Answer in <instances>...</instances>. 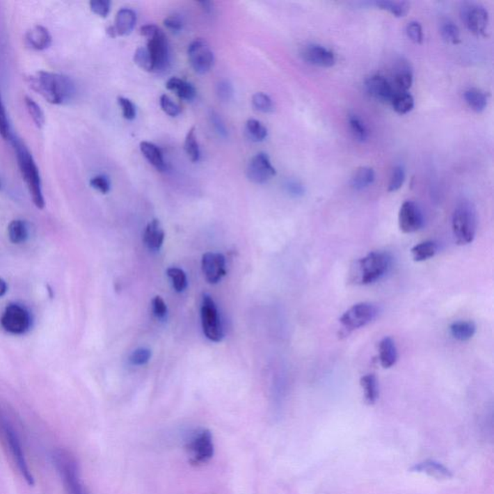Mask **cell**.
<instances>
[{"mask_svg":"<svg viewBox=\"0 0 494 494\" xmlns=\"http://www.w3.org/2000/svg\"><path fill=\"white\" fill-rule=\"evenodd\" d=\"M27 83L47 102L65 104L74 98V82L70 77L51 72L39 71L27 77Z\"/></svg>","mask_w":494,"mask_h":494,"instance_id":"6da1fadb","label":"cell"},{"mask_svg":"<svg viewBox=\"0 0 494 494\" xmlns=\"http://www.w3.org/2000/svg\"><path fill=\"white\" fill-rule=\"evenodd\" d=\"M15 152L21 171L22 179L26 182L32 201L37 208L42 209L45 207L43 189H42L41 176L38 166H36L33 157L26 146L19 139H12Z\"/></svg>","mask_w":494,"mask_h":494,"instance_id":"7a4b0ae2","label":"cell"},{"mask_svg":"<svg viewBox=\"0 0 494 494\" xmlns=\"http://www.w3.org/2000/svg\"><path fill=\"white\" fill-rule=\"evenodd\" d=\"M52 461L67 494H88L81 475L79 463L73 454L66 449H56Z\"/></svg>","mask_w":494,"mask_h":494,"instance_id":"3957f363","label":"cell"},{"mask_svg":"<svg viewBox=\"0 0 494 494\" xmlns=\"http://www.w3.org/2000/svg\"><path fill=\"white\" fill-rule=\"evenodd\" d=\"M0 438L3 441L6 448H8L10 455L13 459L19 472L29 486H33L34 477L30 470L29 461L26 460L22 439L13 424L1 413H0Z\"/></svg>","mask_w":494,"mask_h":494,"instance_id":"277c9868","label":"cell"},{"mask_svg":"<svg viewBox=\"0 0 494 494\" xmlns=\"http://www.w3.org/2000/svg\"><path fill=\"white\" fill-rule=\"evenodd\" d=\"M452 228L456 244L466 246L472 243L477 232V214L470 202H461L452 218Z\"/></svg>","mask_w":494,"mask_h":494,"instance_id":"5b68a950","label":"cell"},{"mask_svg":"<svg viewBox=\"0 0 494 494\" xmlns=\"http://www.w3.org/2000/svg\"><path fill=\"white\" fill-rule=\"evenodd\" d=\"M189 461L193 465H203L212 460L214 454V444L211 431L201 429L192 433L186 444Z\"/></svg>","mask_w":494,"mask_h":494,"instance_id":"8992f818","label":"cell"},{"mask_svg":"<svg viewBox=\"0 0 494 494\" xmlns=\"http://www.w3.org/2000/svg\"><path fill=\"white\" fill-rule=\"evenodd\" d=\"M390 259L383 252L374 251L358 261L359 282L363 285L379 280L388 273Z\"/></svg>","mask_w":494,"mask_h":494,"instance_id":"52a82bcc","label":"cell"},{"mask_svg":"<svg viewBox=\"0 0 494 494\" xmlns=\"http://www.w3.org/2000/svg\"><path fill=\"white\" fill-rule=\"evenodd\" d=\"M201 319L205 336L209 340L221 342L223 339L224 331L219 320L218 308L209 294H205L202 301Z\"/></svg>","mask_w":494,"mask_h":494,"instance_id":"ba28073f","label":"cell"},{"mask_svg":"<svg viewBox=\"0 0 494 494\" xmlns=\"http://www.w3.org/2000/svg\"><path fill=\"white\" fill-rule=\"evenodd\" d=\"M379 314L378 307L370 303H361L351 306L341 316L340 323L349 330L364 328L375 320Z\"/></svg>","mask_w":494,"mask_h":494,"instance_id":"9c48e42d","label":"cell"},{"mask_svg":"<svg viewBox=\"0 0 494 494\" xmlns=\"http://www.w3.org/2000/svg\"><path fill=\"white\" fill-rule=\"evenodd\" d=\"M0 323L7 333L24 334L31 326V317L24 307L19 304H10L5 309Z\"/></svg>","mask_w":494,"mask_h":494,"instance_id":"30bf717a","label":"cell"},{"mask_svg":"<svg viewBox=\"0 0 494 494\" xmlns=\"http://www.w3.org/2000/svg\"><path fill=\"white\" fill-rule=\"evenodd\" d=\"M189 63L198 74L208 73L213 67L214 52L208 42L204 39H197L189 45L188 49Z\"/></svg>","mask_w":494,"mask_h":494,"instance_id":"8fae6325","label":"cell"},{"mask_svg":"<svg viewBox=\"0 0 494 494\" xmlns=\"http://www.w3.org/2000/svg\"><path fill=\"white\" fill-rule=\"evenodd\" d=\"M246 175L247 178L252 183L264 184L276 176V170L271 164L268 154L259 153L254 156L249 162Z\"/></svg>","mask_w":494,"mask_h":494,"instance_id":"7c38bea8","label":"cell"},{"mask_svg":"<svg viewBox=\"0 0 494 494\" xmlns=\"http://www.w3.org/2000/svg\"><path fill=\"white\" fill-rule=\"evenodd\" d=\"M424 218L415 202L406 201L399 211V227L405 234L415 233L423 226Z\"/></svg>","mask_w":494,"mask_h":494,"instance_id":"4fadbf2b","label":"cell"},{"mask_svg":"<svg viewBox=\"0 0 494 494\" xmlns=\"http://www.w3.org/2000/svg\"><path fill=\"white\" fill-rule=\"evenodd\" d=\"M147 49L153 62L154 71L166 69L169 62V47L166 34L162 30L148 39Z\"/></svg>","mask_w":494,"mask_h":494,"instance_id":"5bb4252c","label":"cell"},{"mask_svg":"<svg viewBox=\"0 0 494 494\" xmlns=\"http://www.w3.org/2000/svg\"><path fill=\"white\" fill-rule=\"evenodd\" d=\"M202 269L207 280L211 284L218 283L226 274L225 257L221 253L208 252L202 258Z\"/></svg>","mask_w":494,"mask_h":494,"instance_id":"9a60e30c","label":"cell"},{"mask_svg":"<svg viewBox=\"0 0 494 494\" xmlns=\"http://www.w3.org/2000/svg\"><path fill=\"white\" fill-rule=\"evenodd\" d=\"M463 19L469 31L476 35H481L485 33L488 29L490 16L484 7L471 5L463 8Z\"/></svg>","mask_w":494,"mask_h":494,"instance_id":"2e32d148","label":"cell"},{"mask_svg":"<svg viewBox=\"0 0 494 494\" xmlns=\"http://www.w3.org/2000/svg\"><path fill=\"white\" fill-rule=\"evenodd\" d=\"M365 88L367 93L370 95L372 98L379 102H384V104L391 102L396 93L392 83L386 77L379 76V74L372 76L367 79Z\"/></svg>","mask_w":494,"mask_h":494,"instance_id":"e0dca14e","label":"cell"},{"mask_svg":"<svg viewBox=\"0 0 494 494\" xmlns=\"http://www.w3.org/2000/svg\"><path fill=\"white\" fill-rule=\"evenodd\" d=\"M301 56L307 63L321 68H330L336 63L335 54L320 45H309L304 47Z\"/></svg>","mask_w":494,"mask_h":494,"instance_id":"ac0fdd59","label":"cell"},{"mask_svg":"<svg viewBox=\"0 0 494 494\" xmlns=\"http://www.w3.org/2000/svg\"><path fill=\"white\" fill-rule=\"evenodd\" d=\"M411 472L427 474L431 477L438 479V480H447L453 477V473L443 463L436 461H425L416 463L411 468Z\"/></svg>","mask_w":494,"mask_h":494,"instance_id":"d6986e66","label":"cell"},{"mask_svg":"<svg viewBox=\"0 0 494 494\" xmlns=\"http://www.w3.org/2000/svg\"><path fill=\"white\" fill-rule=\"evenodd\" d=\"M166 233L158 219H154L147 225L143 234L144 244L148 247L149 250L159 251L164 244Z\"/></svg>","mask_w":494,"mask_h":494,"instance_id":"ffe728a7","label":"cell"},{"mask_svg":"<svg viewBox=\"0 0 494 494\" xmlns=\"http://www.w3.org/2000/svg\"><path fill=\"white\" fill-rule=\"evenodd\" d=\"M136 24V14L132 9L119 10L115 17V24L112 26L115 36H126L132 33Z\"/></svg>","mask_w":494,"mask_h":494,"instance_id":"44dd1931","label":"cell"},{"mask_svg":"<svg viewBox=\"0 0 494 494\" xmlns=\"http://www.w3.org/2000/svg\"><path fill=\"white\" fill-rule=\"evenodd\" d=\"M26 41L32 49L44 51L51 45V35L46 27L35 26L27 32Z\"/></svg>","mask_w":494,"mask_h":494,"instance_id":"7402d4cb","label":"cell"},{"mask_svg":"<svg viewBox=\"0 0 494 494\" xmlns=\"http://www.w3.org/2000/svg\"><path fill=\"white\" fill-rule=\"evenodd\" d=\"M379 362L384 369H389L395 365L398 360V351L395 342L390 337H384L379 343Z\"/></svg>","mask_w":494,"mask_h":494,"instance_id":"603a6c76","label":"cell"},{"mask_svg":"<svg viewBox=\"0 0 494 494\" xmlns=\"http://www.w3.org/2000/svg\"><path fill=\"white\" fill-rule=\"evenodd\" d=\"M141 151L145 157L147 161L150 162L159 171H164L166 169V161L162 156L161 150L158 146L154 145L151 142L143 141L141 143Z\"/></svg>","mask_w":494,"mask_h":494,"instance_id":"cb8c5ba5","label":"cell"},{"mask_svg":"<svg viewBox=\"0 0 494 494\" xmlns=\"http://www.w3.org/2000/svg\"><path fill=\"white\" fill-rule=\"evenodd\" d=\"M166 88L174 92L179 98L184 99V101H192L196 96V90L189 82L178 79V77H172L166 82Z\"/></svg>","mask_w":494,"mask_h":494,"instance_id":"d4e9b609","label":"cell"},{"mask_svg":"<svg viewBox=\"0 0 494 494\" xmlns=\"http://www.w3.org/2000/svg\"><path fill=\"white\" fill-rule=\"evenodd\" d=\"M391 83L395 92H408L413 83V74L408 65L401 64L397 68Z\"/></svg>","mask_w":494,"mask_h":494,"instance_id":"484cf974","label":"cell"},{"mask_svg":"<svg viewBox=\"0 0 494 494\" xmlns=\"http://www.w3.org/2000/svg\"><path fill=\"white\" fill-rule=\"evenodd\" d=\"M376 174L373 168L368 166L359 167L351 177V186L356 191L367 189L375 182Z\"/></svg>","mask_w":494,"mask_h":494,"instance_id":"4316f807","label":"cell"},{"mask_svg":"<svg viewBox=\"0 0 494 494\" xmlns=\"http://www.w3.org/2000/svg\"><path fill=\"white\" fill-rule=\"evenodd\" d=\"M361 388L363 389L364 399L368 405H375L379 396L378 379L373 374H368L360 379Z\"/></svg>","mask_w":494,"mask_h":494,"instance_id":"83f0119b","label":"cell"},{"mask_svg":"<svg viewBox=\"0 0 494 494\" xmlns=\"http://www.w3.org/2000/svg\"><path fill=\"white\" fill-rule=\"evenodd\" d=\"M450 333L456 340H470L476 333V324L470 321H459L451 324Z\"/></svg>","mask_w":494,"mask_h":494,"instance_id":"f1b7e54d","label":"cell"},{"mask_svg":"<svg viewBox=\"0 0 494 494\" xmlns=\"http://www.w3.org/2000/svg\"><path fill=\"white\" fill-rule=\"evenodd\" d=\"M465 99L466 104H468L472 111L475 112H483L488 106V97L485 92L477 88H470L466 90L465 93Z\"/></svg>","mask_w":494,"mask_h":494,"instance_id":"f546056e","label":"cell"},{"mask_svg":"<svg viewBox=\"0 0 494 494\" xmlns=\"http://www.w3.org/2000/svg\"><path fill=\"white\" fill-rule=\"evenodd\" d=\"M438 251V244L433 241H424V243L416 244L411 248V254H413V260L415 262L429 260V259L435 257Z\"/></svg>","mask_w":494,"mask_h":494,"instance_id":"4dcf8cb0","label":"cell"},{"mask_svg":"<svg viewBox=\"0 0 494 494\" xmlns=\"http://www.w3.org/2000/svg\"><path fill=\"white\" fill-rule=\"evenodd\" d=\"M393 109L400 115H405L413 111L414 107V98L408 92H396L392 101Z\"/></svg>","mask_w":494,"mask_h":494,"instance_id":"1f68e13d","label":"cell"},{"mask_svg":"<svg viewBox=\"0 0 494 494\" xmlns=\"http://www.w3.org/2000/svg\"><path fill=\"white\" fill-rule=\"evenodd\" d=\"M8 237L13 244H19L29 239V228L24 221H13L8 226Z\"/></svg>","mask_w":494,"mask_h":494,"instance_id":"d6a6232c","label":"cell"},{"mask_svg":"<svg viewBox=\"0 0 494 494\" xmlns=\"http://www.w3.org/2000/svg\"><path fill=\"white\" fill-rule=\"evenodd\" d=\"M374 4L379 9L385 10L389 13L397 17H405L409 11V4L405 1H389V0H381V1L374 2Z\"/></svg>","mask_w":494,"mask_h":494,"instance_id":"836d02e7","label":"cell"},{"mask_svg":"<svg viewBox=\"0 0 494 494\" xmlns=\"http://www.w3.org/2000/svg\"><path fill=\"white\" fill-rule=\"evenodd\" d=\"M246 132L248 138L254 142L264 141L268 136V129L256 119L247 120Z\"/></svg>","mask_w":494,"mask_h":494,"instance_id":"e575fe53","label":"cell"},{"mask_svg":"<svg viewBox=\"0 0 494 494\" xmlns=\"http://www.w3.org/2000/svg\"><path fill=\"white\" fill-rule=\"evenodd\" d=\"M184 151L191 161L197 162L200 159V149L197 142L196 128L189 129L184 141Z\"/></svg>","mask_w":494,"mask_h":494,"instance_id":"d590c367","label":"cell"},{"mask_svg":"<svg viewBox=\"0 0 494 494\" xmlns=\"http://www.w3.org/2000/svg\"><path fill=\"white\" fill-rule=\"evenodd\" d=\"M349 129L354 138L359 142H365L368 139V129L362 120L358 115H351L349 117Z\"/></svg>","mask_w":494,"mask_h":494,"instance_id":"8d00e7d4","label":"cell"},{"mask_svg":"<svg viewBox=\"0 0 494 494\" xmlns=\"http://www.w3.org/2000/svg\"><path fill=\"white\" fill-rule=\"evenodd\" d=\"M24 102H26V106L27 111H29V115L31 116L32 120H33L34 124L36 125L37 128L42 129L44 127L45 122H46V118H45V114L43 111H42L41 107L36 102L33 101L29 97H26L24 98Z\"/></svg>","mask_w":494,"mask_h":494,"instance_id":"74e56055","label":"cell"},{"mask_svg":"<svg viewBox=\"0 0 494 494\" xmlns=\"http://www.w3.org/2000/svg\"><path fill=\"white\" fill-rule=\"evenodd\" d=\"M167 276L171 279L175 290L181 293L186 290L188 287V278L183 269L179 268H170L167 269Z\"/></svg>","mask_w":494,"mask_h":494,"instance_id":"f35d334b","label":"cell"},{"mask_svg":"<svg viewBox=\"0 0 494 494\" xmlns=\"http://www.w3.org/2000/svg\"><path fill=\"white\" fill-rule=\"evenodd\" d=\"M252 104L256 111L263 113H271L274 111V104L271 97L264 93H256L252 97Z\"/></svg>","mask_w":494,"mask_h":494,"instance_id":"ab89813d","label":"cell"},{"mask_svg":"<svg viewBox=\"0 0 494 494\" xmlns=\"http://www.w3.org/2000/svg\"><path fill=\"white\" fill-rule=\"evenodd\" d=\"M134 63L146 72H153V62H152L151 56L147 47H138L134 54Z\"/></svg>","mask_w":494,"mask_h":494,"instance_id":"60d3db41","label":"cell"},{"mask_svg":"<svg viewBox=\"0 0 494 494\" xmlns=\"http://www.w3.org/2000/svg\"><path fill=\"white\" fill-rule=\"evenodd\" d=\"M440 32L444 41L447 42V43L453 45L460 43V30H459L458 26L452 24V22H447V24H443V27H441Z\"/></svg>","mask_w":494,"mask_h":494,"instance_id":"b9f144b4","label":"cell"},{"mask_svg":"<svg viewBox=\"0 0 494 494\" xmlns=\"http://www.w3.org/2000/svg\"><path fill=\"white\" fill-rule=\"evenodd\" d=\"M406 181V171L403 166H396L393 169L391 175L390 182H389L388 191L395 192L403 186Z\"/></svg>","mask_w":494,"mask_h":494,"instance_id":"7bdbcfd3","label":"cell"},{"mask_svg":"<svg viewBox=\"0 0 494 494\" xmlns=\"http://www.w3.org/2000/svg\"><path fill=\"white\" fill-rule=\"evenodd\" d=\"M159 102H161L162 111L166 112L167 115L176 117L181 113V107H180L179 104H176L168 95H162Z\"/></svg>","mask_w":494,"mask_h":494,"instance_id":"ee69618b","label":"cell"},{"mask_svg":"<svg viewBox=\"0 0 494 494\" xmlns=\"http://www.w3.org/2000/svg\"><path fill=\"white\" fill-rule=\"evenodd\" d=\"M152 353L149 349H137L129 356V363L134 366L145 365L151 358Z\"/></svg>","mask_w":494,"mask_h":494,"instance_id":"f6af8a7d","label":"cell"},{"mask_svg":"<svg viewBox=\"0 0 494 494\" xmlns=\"http://www.w3.org/2000/svg\"><path fill=\"white\" fill-rule=\"evenodd\" d=\"M406 34H408V38L411 39L413 43L419 45L423 43V29H422L421 24H419V22H409L408 26H406Z\"/></svg>","mask_w":494,"mask_h":494,"instance_id":"bcb514c9","label":"cell"},{"mask_svg":"<svg viewBox=\"0 0 494 494\" xmlns=\"http://www.w3.org/2000/svg\"><path fill=\"white\" fill-rule=\"evenodd\" d=\"M0 136L6 139V141L12 138L11 129H10L9 121L8 118H7V113L6 111H5L3 102H2L1 96H0Z\"/></svg>","mask_w":494,"mask_h":494,"instance_id":"7dc6e473","label":"cell"},{"mask_svg":"<svg viewBox=\"0 0 494 494\" xmlns=\"http://www.w3.org/2000/svg\"><path fill=\"white\" fill-rule=\"evenodd\" d=\"M89 4L91 11L102 17H106L111 11V3L109 0H92Z\"/></svg>","mask_w":494,"mask_h":494,"instance_id":"c3c4849f","label":"cell"},{"mask_svg":"<svg viewBox=\"0 0 494 494\" xmlns=\"http://www.w3.org/2000/svg\"><path fill=\"white\" fill-rule=\"evenodd\" d=\"M90 186L102 194H106L107 192L111 191V182L104 175H98V176L93 177V178L90 180Z\"/></svg>","mask_w":494,"mask_h":494,"instance_id":"681fc988","label":"cell"},{"mask_svg":"<svg viewBox=\"0 0 494 494\" xmlns=\"http://www.w3.org/2000/svg\"><path fill=\"white\" fill-rule=\"evenodd\" d=\"M118 104L120 107H121L122 113H123L125 119L129 120V121H132V120L136 118V106H134V104H132L131 99L124 98V97H119Z\"/></svg>","mask_w":494,"mask_h":494,"instance_id":"f907efd6","label":"cell"},{"mask_svg":"<svg viewBox=\"0 0 494 494\" xmlns=\"http://www.w3.org/2000/svg\"><path fill=\"white\" fill-rule=\"evenodd\" d=\"M216 93H218L219 99L223 102L230 101L233 97L234 90L230 82L227 81H221L216 87Z\"/></svg>","mask_w":494,"mask_h":494,"instance_id":"816d5d0a","label":"cell"},{"mask_svg":"<svg viewBox=\"0 0 494 494\" xmlns=\"http://www.w3.org/2000/svg\"><path fill=\"white\" fill-rule=\"evenodd\" d=\"M152 307H153V313L156 318L159 320H164L167 316V306L164 303V299L161 296H156L152 301Z\"/></svg>","mask_w":494,"mask_h":494,"instance_id":"f5cc1de1","label":"cell"},{"mask_svg":"<svg viewBox=\"0 0 494 494\" xmlns=\"http://www.w3.org/2000/svg\"><path fill=\"white\" fill-rule=\"evenodd\" d=\"M286 191L293 197H301L305 193V189L303 184L296 181V180H289L285 184Z\"/></svg>","mask_w":494,"mask_h":494,"instance_id":"db71d44e","label":"cell"},{"mask_svg":"<svg viewBox=\"0 0 494 494\" xmlns=\"http://www.w3.org/2000/svg\"><path fill=\"white\" fill-rule=\"evenodd\" d=\"M211 120L214 129H216V132H218L219 136L225 137L227 136L226 126L224 125L223 121H222L218 114L216 113V112H212Z\"/></svg>","mask_w":494,"mask_h":494,"instance_id":"11a10c76","label":"cell"},{"mask_svg":"<svg viewBox=\"0 0 494 494\" xmlns=\"http://www.w3.org/2000/svg\"><path fill=\"white\" fill-rule=\"evenodd\" d=\"M164 22V26H166L167 29L172 30V31L177 32L183 29V22H182L178 17L171 16L166 17Z\"/></svg>","mask_w":494,"mask_h":494,"instance_id":"9f6ffc18","label":"cell"},{"mask_svg":"<svg viewBox=\"0 0 494 494\" xmlns=\"http://www.w3.org/2000/svg\"><path fill=\"white\" fill-rule=\"evenodd\" d=\"M161 30V29H159L157 26H154V24H147V26L141 27V34L142 36L150 39L152 38V37H154L157 33H159Z\"/></svg>","mask_w":494,"mask_h":494,"instance_id":"6f0895ef","label":"cell"},{"mask_svg":"<svg viewBox=\"0 0 494 494\" xmlns=\"http://www.w3.org/2000/svg\"><path fill=\"white\" fill-rule=\"evenodd\" d=\"M201 5L202 9L204 10L206 13H211L212 10H213V3L211 1H201L199 2Z\"/></svg>","mask_w":494,"mask_h":494,"instance_id":"680465c9","label":"cell"},{"mask_svg":"<svg viewBox=\"0 0 494 494\" xmlns=\"http://www.w3.org/2000/svg\"><path fill=\"white\" fill-rule=\"evenodd\" d=\"M7 290H8V287H7L6 282H5L3 279L0 278V298L7 293Z\"/></svg>","mask_w":494,"mask_h":494,"instance_id":"91938a15","label":"cell"},{"mask_svg":"<svg viewBox=\"0 0 494 494\" xmlns=\"http://www.w3.org/2000/svg\"><path fill=\"white\" fill-rule=\"evenodd\" d=\"M1 186H2V183H1V180H0V189H1Z\"/></svg>","mask_w":494,"mask_h":494,"instance_id":"94428289","label":"cell"}]
</instances>
